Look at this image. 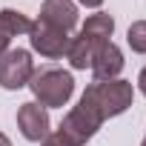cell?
Masks as SVG:
<instances>
[{
  "instance_id": "11",
  "label": "cell",
  "mask_w": 146,
  "mask_h": 146,
  "mask_svg": "<svg viewBox=\"0 0 146 146\" xmlns=\"http://www.w3.org/2000/svg\"><path fill=\"white\" fill-rule=\"evenodd\" d=\"M112 32H115V20H112V15H103V12L86 17V23H83V29H80L83 37L98 40V43H100V40H109Z\"/></svg>"
},
{
  "instance_id": "18",
  "label": "cell",
  "mask_w": 146,
  "mask_h": 146,
  "mask_svg": "<svg viewBox=\"0 0 146 146\" xmlns=\"http://www.w3.org/2000/svg\"><path fill=\"white\" fill-rule=\"evenodd\" d=\"M143 140H146V137H143Z\"/></svg>"
},
{
  "instance_id": "12",
  "label": "cell",
  "mask_w": 146,
  "mask_h": 146,
  "mask_svg": "<svg viewBox=\"0 0 146 146\" xmlns=\"http://www.w3.org/2000/svg\"><path fill=\"white\" fill-rule=\"evenodd\" d=\"M126 40L132 46V52L137 54H146V20H135L126 32Z\"/></svg>"
},
{
  "instance_id": "13",
  "label": "cell",
  "mask_w": 146,
  "mask_h": 146,
  "mask_svg": "<svg viewBox=\"0 0 146 146\" xmlns=\"http://www.w3.org/2000/svg\"><path fill=\"white\" fill-rule=\"evenodd\" d=\"M43 146H80V143H75V140H69L60 129L54 132V135H46L43 137Z\"/></svg>"
},
{
  "instance_id": "17",
  "label": "cell",
  "mask_w": 146,
  "mask_h": 146,
  "mask_svg": "<svg viewBox=\"0 0 146 146\" xmlns=\"http://www.w3.org/2000/svg\"><path fill=\"white\" fill-rule=\"evenodd\" d=\"M140 146H146V140H143V143H140Z\"/></svg>"
},
{
  "instance_id": "9",
  "label": "cell",
  "mask_w": 146,
  "mask_h": 146,
  "mask_svg": "<svg viewBox=\"0 0 146 146\" xmlns=\"http://www.w3.org/2000/svg\"><path fill=\"white\" fill-rule=\"evenodd\" d=\"M29 29H32V20H29L23 12L0 9V57L9 52L12 37H17V35H29Z\"/></svg>"
},
{
  "instance_id": "5",
  "label": "cell",
  "mask_w": 146,
  "mask_h": 146,
  "mask_svg": "<svg viewBox=\"0 0 146 146\" xmlns=\"http://www.w3.org/2000/svg\"><path fill=\"white\" fill-rule=\"evenodd\" d=\"M17 129L23 132L26 140L40 143L49 135V112L40 103H35V100L20 103V109H17Z\"/></svg>"
},
{
  "instance_id": "8",
  "label": "cell",
  "mask_w": 146,
  "mask_h": 146,
  "mask_svg": "<svg viewBox=\"0 0 146 146\" xmlns=\"http://www.w3.org/2000/svg\"><path fill=\"white\" fill-rule=\"evenodd\" d=\"M40 23L54 26V29L69 35L78 26V6H75V0H46L40 6Z\"/></svg>"
},
{
  "instance_id": "10",
  "label": "cell",
  "mask_w": 146,
  "mask_h": 146,
  "mask_svg": "<svg viewBox=\"0 0 146 146\" xmlns=\"http://www.w3.org/2000/svg\"><path fill=\"white\" fill-rule=\"evenodd\" d=\"M95 49H98V40H89V37H83V35L72 37V43H69V52H66V57H69L72 69H86V66L92 69Z\"/></svg>"
},
{
  "instance_id": "2",
  "label": "cell",
  "mask_w": 146,
  "mask_h": 146,
  "mask_svg": "<svg viewBox=\"0 0 146 146\" xmlns=\"http://www.w3.org/2000/svg\"><path fill=\"white\" fill-rule=\"evenodd\" d=\"M29 89L35 95V103H40L43 109L46 106H66L69 98L75 95V80H72L69 72L46 66V69H37L32 75Z\"/></svg>"
},
{
  "instance_id": "16",
  "label": "cell",
  "mask_w": 146,
  "mask_h": 146,
  "mask_svg": "<svg viewBox=\"0 0 146 146\" xmlns=\"http://www.w3.org/2000/svg\"><path fill=\"white\" fill-rule=\"evenodd\" d=\"M0 146H12V140H9V137H6L3 132H0Z\"/></svg>"
},
{
  "instance_id": "3",
  "label": "cell",
  "mask_w": 146,
  "mask_h": 146,
  "mask_svg": "<svg viewBox=\"0 0 146 146\" xmlns=\"http://www.w3.org/2000/svg\"><path fill=\"white\" fill-rule=\"evenodd\" d=\"M32 75H35V63L26 49H9L0 57V86L3 89H9V92L23 89V86H29Z\"/></svg>"
},
{
  "instance_id": "14",
  "label": "cell",
  "mask_w": 146,
  "mask_h": 146,
  "mask_svg": "<svg viewBox=\"0 0 146 146\" xmlns=\"http://www.w3.org/2000/svg\"><path fill=\"white\" fill-rule=\"evenodd\" d=\"M80 6H86V9H100L103 6V0H78Z\"/></svg>"
},
{
  "instance_id": "15",
  "label": "cell",
  "mask_w": 146,
  "mask_h": 146,
  "mask_svg": "<svg viewBox=\"0 0 146 146\" xmlns=\"http://www.w3.org/2000/svg\"><path fill=\"white\" fill-rule=\"evenodd\" d=\"M137 86H140V92L146 95V66L140 69V75H137Z\"/></svg>"
},
{
  "instance_id": "6",
  "label": "cell",
  "mask_w": 146,
  "mask_h": 146,
  "mask_svg": "<svg viewBox=\"0 0 146 146\" xmlns=\"http://www.w3.org/2000/svg\"><path fill=\"white\" fill-rule=\"evenodd\" d=\"M98 129H100V120H98L92 112H86L83 106H75V109L63 117V123H60V132H63L69 140L80 143V146H83L86 140H92Z\"/></svg>"
},
{
  "instance_id": "7",
  "label": "cell",
  "mask_w": 146,
  "mask_h": 146,
  "mask_svg": "<svg viewBox=\"0 0 146 146\" xmlns=\"http://www.w3.org/2000/svg\"><path fill=\"white\" fill-rule=\"evenodd\" d=\"M92 72L95 80H117V75L123 72V52L112 40H100L92 57Z\"/></svg>"
},
{
  "instance_id": "4",
  "label": "cell",
  "mask_w": 146,
  "mask_h": 146,
  "mask_svg": "<svg viewBox=\"0 0 146 146\" xmlns=\"http://www.w3.org/2000/svg\"><path fill=\"white\" fill-rule=\"evenodd\" d=\"M29 43H32V49H35L37 54L57 60V57H63V54L69 52L72 37H69L66 32H60V29L46 26V23L37 20V23H32V29H29Z\"/></svg>"
},
{
  "instance_id": "1",
  "label": "cell",
  "mask_w": 146,
  "mask_h": 146,
  "mask_svg": "<svg viewBox=\"0 0 146 146\" xmlns=\"http://www.w3.org/2000/svg\"><path fill=\"white\" fill-rule=\"evenodd\" d=\"M132 100H135V89L129 80H95L92 86H86L78 106H83L103 123L109 117L123 115L132 106Z\"/></svg>"
}]
</instances>
